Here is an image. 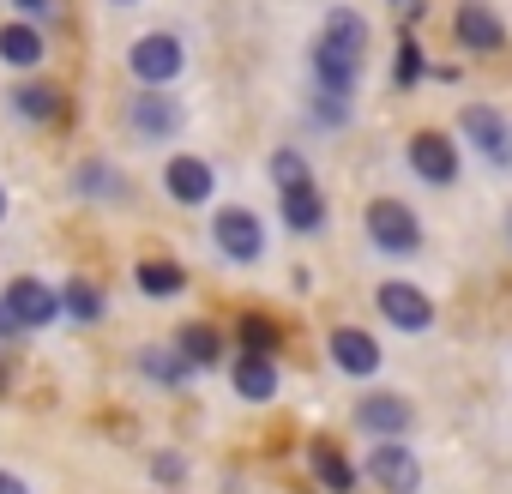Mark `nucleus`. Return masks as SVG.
<instances>
[{"label":"nucleus","instance_id":"f257e3e1","mask_svg":"<svg viewBox=\"0 0 512 494\" xmlns=\"http://www.w3.org/2000/svg\"><path fill=\"white\" fill-rule=\"evenodd\" d=\"M362 55H368V19L338 7L326 19V31L314 37V85L326 97H350L356 79H362Z\"/></svg>","mask_w":512,"mask_h":494},{"label":"nucleus","instance_id":"f03ea898","mask_svg":"<svg viewBox=\"0 0 512 494\" xmlns=\"http://www.w3.org/2000/svg\"><path fill=\"white\" fill-rule=\"evenodd\" d=\"M127 73L139 79V91H169V85L187 73V49H181V37H169V31H145V37H133V49H127Z\"/></svg>","mask_w":512,"mask_h":494},{"label":"nucleus","instance_id":"7ed1b4c3","mask_svg":"<svg viewBox=\"0 0 512 494\" xmlns=\"http://www.w3.org/2000/svg\"><path fill=\"white\" fill-rule=\"evenodd\" d=\"M362 229H368V241L380 247L386 260H410L416 247H422V223H416V211L404 199H374L362 211Z\"/></svg>","mask_w":512,"mask_h":494},{"label":"nucleus","instance_id":"20e7f679","mask_svg":"<svg viewBox=\"0 0 512 494\" xmlns=\"http://www.w3.org/2000/svg\"><path fill=\"white\" fill-rule=\"evenodd\" d=\"M458 133H464V145L488 163V169H500V175H512V127H506V115L500 109H488V103H470L464 115H458Z\"/></svg>","mask_w":512,"mask_h":494},{"label":"nucleus","instance_id":"39448f33","mask_svg":"<svg viewBox=\"0 0 512 494\" xmlns=\"http://www.w3.org/2000/svg\"><path fill=\"white\" fill-rule=\"evenodd\" d=\"M211 241H217V254L235 260V266L266 260V223L253 217L247 205H223V211L211 217Z\"/></svg>","mask_w":512,"mask_h":494},{"label":"nucleus","instance_id":"423d86ee","mask_svg":"<svg viewBox=\"0 0 512 494\" xmlns=\"http://www.w3.org/2000/svg\"><path fill=\"white\" fill-rule=\"evenodd\" d=\"M0 302H7V314L19 320V332H43V326L61 320V296H55L43 278H13Z\"/></svg>","mask_w":512,"mask_h":494},{"label":"nucleus","instance_id":"0eeeda50","mask_svg":"<svg viewBox=\"0 0 512 494\" xmlns=\"http://www.w3.org/2000/svg\"><path fill=\"white\" fill-rule=\"evenodd\" d=\"M368 476H374L386 494H416V488H422V458H416L404 440H374Z\"/></svg>","mask_w":512,"mask_h":494},{"label":"nucleus","instance_id":"6e6552de","mask_svg":"<svg viewBox=\"0 0 512 494\" xmlns=\"http://www.w3.org/2000/svg\"><path fill=\"white\" fill-rule=\"evenodd\" d=\"M410 169H416L428 187H452V181H458V145H452L446 133L422 127V133H410Z\"/></svg>","mask_w":512,"mask_h":494},{"label":"nucleus","instance_id":"1a4fd4ad","mask_svg":"<svg viewBox=\"0 0 512 494\" xmlns=\"http://www.w3.org/2000/svg\"><path fill=\"white\" fill-rule=\"evenodd\" d=\"M7 109H13L19 121H31V127H49V121H61V115H67V91L31 73V79H19V85L7 91Z\"/></svg>","mask_w":512,"mask_h":494},{"label":"nucleus","instance_id":"9d476101","mask_svg":"<svg viewBox=\"0 0 512 494\" xmlns=\"http://www.w3.org/2000/svg\"><path fill=\"white\" fill-rule=\"evenodd\" d=\"M181 121H187V109H181L169 91H139V97L127 103V127H133L139 139H169V133H181Z\"/></svg>","mask_w":512,"mask_h":494},{"label":"nucleus","instance_id":"9b49d317","mask_svg":"<svg viewBox=\"0 0 512 494\" xmlns=\"http://www.w3.org/2000/svg\"><path fill=\"white\" fill-rule=\"evenodd\" d=\"M374 308L398 326V332H428L434 326V302L416 290V284H404V278H392V284H380V296H374Z\"/></svg>","mask_w":512,"mask_h":494},{"label":"nucleus","instance_id":"f8f14e48","mask_svg":"<svg viewBox=\"0 0 512 494\" xmlns=\"http://www.w3.org/2000/svg\"><path fill=\"white\" fill-rule=\"evenodd\" d=\"M163 187H169V199L175 205H211V193H217V175H211V163L205 157H169L163 163Z\"/></svg>","mask_w":512,"mask_h":494},{"label":"nucleus","instance_id":"ddd939ff","mask_svg":"<svg viewBox=\"0 0 512 494\" xmlns=\"http://www.w3.org/2000/svg\"><path fill=\"white\" fill-rule=\"evenodd\" d=\"M49 61V43H43V31L37 25H25V19H7L0 25V67H13V73H37Z\"/></svg>","mask_w":512,"mask_h":494},{"label":"nucleus","instance_id":"4468645a","mask_svg":"<svg viewBox=\"0 0 512 494\" xmlns=\"http://www.w3.org/2000/svg\"><path fill=\"white\" fill-rule=\"evenodd\" d=\"M452 31H458V43H464V49H476V55L506 49V25H500V13H494V7H482V0H464L458 19H452Z\"/></svg>","mask_w":512,"mask_h":494},{"label":"nucleus","instance_id":"2eb2a0df","mask_svg":"<svg viewBox=\"0 0 512 494\" xmlns=\"http://www.w3.org/2000/svg\"><path fill=\"white\" fill-rule=\"evenodd\" d=\"M326 350H332L338 374H356V380L380 374V344H374V338H368L362 326H338V332L326 338Z\"/></svg>","mask_w":512,"mask_h":494},{"label":"nucleus","instance_id":"dca6fc26","mask_svg":"<svg viewBox=\"0 0 512 494\" xmlns=\"http://www.w3.org/2000/svg\"><path fill=\"white\" fill-rule=\"evenodd\" d=\"M356 422H362L374 440H404V428H410V404H404L398 392H368V398L356 404Z\"/></svg>","mask_w":512,"mask_h":494},{"label":"nucleus","instance_id":"f3484780","mask_svg":"<svg viewBox=\"0 0 512 494\" xmlns=\"http://www.w3.org/2000/svg\"><path fill=\"white\" fill-rule=\"evenodd\" d=\"M229 380H235V392L247 398V404H272L278 398V362L272 356H235V368H229Z\"/></svg>","mask_w":512,"mask_h":494},{"label":"nucleus","instance_id":"a211bd4d","mask_svg":"<svg viewBox=\"0 0 512 494\" xmlns=\"http://www.w3.org/2000/svg\"><path fill=\"white\" fill-rule=\"evenodd\" d=\"M278 211H284V229H296V235L326 229V199H320V187H314V181L284 187V193H278Z\"/></svg>","mask_w":512,"mask_h":494},{"label":"nucleus","instance_id":"6ab92c4d","mask_svg":"<svg viewBox=\"0 0 512 494\" xmlns=\"http://www.w3.org/2000/svg\"><path fill=\"white\" fill-rule=\"evenodd\" d=\"M175 356H181L187 368H217V362H223V332H217L211 320H187V326L175 332Z\"/></svg>","mask_w":512,"mask_h":494},{"label":"nucleus","instance_id":"aec40b11","mask_svg":"<svg viewBox=\"0 0 512 494\" xmlns=\"http://www.w3.org/2000/svg\"><path fill=\"white\" fill-rule=\"evenodd\" d=\"M73 193L79 199H127V175H115L103 157H91V163L73 169Z\"/></svg>","mask_w":512,"mask_h":494},{"label":"nucleus","instance_id":"412c9836","mask_svg":"<svg viewBox=\"0 0 512 494\" xmlns=\"http://www.w3.org/2000/svg\"><path fill=\"white\" fill-rule=\"evenodd\" d=\"M55 296H61V314H67V320H79V326H97V320H103V308H109V302H103V290H97L91 278H67Z\"/></svg>","mask_w":512,"mask_h":494},{"label":"nucleus","instance_id":"4be33fe9","mask_svg":"<svg viewBox=\"0 0 512 494\" xmlns=\"http://www.w3.org/2000/svg\"><path fill=\"white\" fill-rule=\"evenodd\" d=\"M133 284H139L145 296L169 302V296H181V290H187V272H181L175 260H139V266H133Z\"/></svg>","mask_w":512,"mask_h":494},{"label":"nucleus","instance_id":"5701e85b","mask_svg":"<svg viewBox=\"0 0 512 494\" xmlns=\"http://www.w3.org/2000/svg\"><path fill=\"white\" fill-rule=\"evenodd\" d=\"M308 464H314V476H320V482H326L332 494H350V488H356V464H350V458H344L338 446L314 440V446H308Z\"/></svg>","mask_w":512,"mask_h":494},{"label":"nucleus","instance_id":"b1692460","mask_svg":"<svg viewBox=\"0 0 512 494\" xmlns=\"http://www.w3.org/2000/svg\"><path fill=\"white\" fill-rule=\"evenodd\" d=\"M241 350L247 356H278V326L266 314H241Z\"/></svg>","mask_w":512,"mask_h":494},{"label":"nucleus","instance_id":"393cba45","mask_svg":"<svg viewBox=\"0 0 512 494\" xmlns=\"http://www.w3.org/2000/svg\"><path fill=\"white\" fill-rule=\"evenodd\" d=\"M139 368H145L151 380H163V386H181V380L193 374V368H187L175 350H139Z\"/></svg>","mask_w":512,"mask_h":494},{"label":"nucleus","instance_id":"a878e982","mask_svg":"<svg viewBox=\"0 0 512 494\" xmlns=\"http://www.w3.org/2000/svg\"><path fill=\"white\" fill-rule=\"evenodd\" d=\"M272 181H278V193L314 181V175H308V157H302V151H278V157H272Z\"/></svg>","mask_w":512,"mask_h":494},{"label":"nucleus","instance_id":"bb28decb","mask_svg":"<svg viewBox=\"0 0 512 494\" xmlns=\"http://www.w3.org/2000/svg\"><path fill=\"white\" fill-rule=\"evenodd\" d=\"M7 7H13V19H25V25H55V0H7Z\"/></svg>","mask_w":512,"mask_h":494},{"label":"nucleus","instance_id":"cd10ccee","mask_svg":"<svg viewBox=\"0 0 512 494\" xmlns=\"http://www.w3.org/2000/svg\"><path fill=\"white\" fill-rule=\"evenodd\" d=\"M314 121H320V127H344V121H350V97H326V91H320V97H314Z\"/></svg>","mask_w":512,"mask_h":494},{"label":"nucleus","instance_id":"c85d7f7f","mask_svg":"<svg viewBox=\"0 0 512 494\" xmlns=\"http://www.w3.org/2000/svg\"><path fill=\"white\" fill-rule=\"evenodd\" d=\"M422 67H428V61H422V49L404 37V43H398V85H416V79H422Z\"/></svg>","mask_w":512,"mask_h":494},{"label":"nucleus","instance_id":"c756f323","mask_svg":"<svg viewBox=\"0 0 512 494\" xmlns=\"http://www.w3.org/2000/svg\"><path fill=\"white\" fill-rule=\"evenodd\" d=\"M151 470H157V482H181V476H187V464H181L175 452H157V458H151Z\"/></svg>","mask_w":512,"mask_h":494},{"label":"nucleus","instance_id":"7c9ffc66","mask_svg":"<svg viewBox=\"0 0 512 494\" xmlns=\"http://www.w3.org/2000/svg\"><path fill=\"white\" fill-rule=\"evenodd\" d=\"M0 494H31V482H25V476H13V470H0Z\"/></svg>","mask_w":512,"mask_h":494},{"label":"nucleus","instance_id":"2f4dec72","mask_svg":"<svg viewBox=\"0 0 512 494\" xmlns=\"http://www.w3.org/2000/svg\"><path fill=\"white\" fill-rule=\"evenodd\" d=\"M7 338H19V320L7 314V302H0V344H7Z\"/></svg>","mask_w":512,"mask_h":494},{"label":"nucleus","instance_id":"473e14b6","mask_svg":"<svg viewBox=\"0 0 512 494\" xmlns=\"http://www.w3.org/2000/svg\"><path fill=\"white\" fill-rule=\"evenodd\" d=\"M0 223H7V193H0Z\"/></svg>","mask_w":512,"mask_h":494},{"label":"nucleus","instance_id":"72a5a7b5","mask_svg":"<svg viewBox=\"0 0 512 494\" xmlns=\"http://www.w3.org/2000/svg\"><path fill=\"white\" fill-rule=\"evenodd\" d=\"M109 7H133V0H109Z\"/></svg>","mask_w":512,"mask_h":494},{"label":"nucleus","instance_id":"f704fd0d","mask_svg":"<svg viewBox=\"0 0 512 494\" xmlns=\"http://www.w3.org/2000/svg\"><path fill=\"white\" fill-rule=\"evenodd\" d=\"M506 235H512V211H506Z\"/></svg>","mask_w":512,"mask_h":494},{"label":"nucleus","instance_id":"c9c22d12","mask_svg":"<svg viewBox=\"0 0 512 494\" xmlns=\"http://www.w3.org/2000/svg\"><path fill=\"white\" fill-rule=\"evenodd\" d=\"M398 7H416V0H398Z\"/></svg>","mask_w":512,"mask_h":494},{"label":"nucleus","instance_id":"e433bc0d","mask_svg":"<svg viewBox=\"0 0 512 494\" xmlns=\"http://www.w3.org/2000/svg\"><path fill=\"white\" fill-rule=\"evenodd\" d=\"M0 380H7V368H0Z\"/></svg>","mask_w":512,"mask_h":494}]
</instances>
